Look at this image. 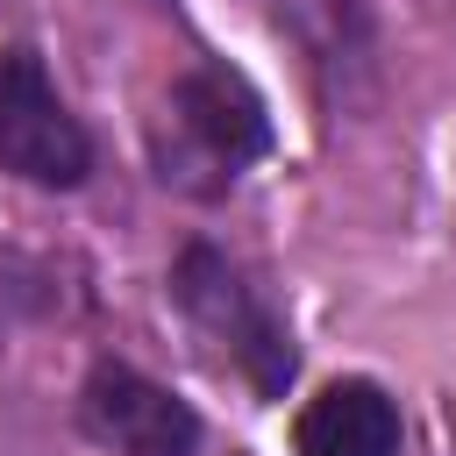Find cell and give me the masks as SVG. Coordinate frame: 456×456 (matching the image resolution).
Masks as SVG:
<instances>
[{
	"mask_svg": "<svg viewBox=\"0 0 456 456\" xmlns=\"http://www.w3.org/2000/svg\"><path fill=\"white\" fill-rule=\"evenodd\" d=\"M171 299L185 314V328L207 342L214 363H228L256 399H285L292 385V335L278 321V306L207 242H192L178 264H171Z\"/></svg>",
	"mask_w": 456,
	"mask_h": 456,
	"instance_id": "cell-1",
	"label": "cell"
},
{
	"mask_svg": "<svg viewBox=\"0 0 456 456\" xmlns=\"http://www.w3.org/2000/svg\"><path fill=\"white\" fill-rule=\"evenodd\" d=\"M271 150V114L256 86L228 64H192L171 86L164 107V142H157V178L178 192H221L242 164Z\"/></svg>",
	"mask_w": 456,
	"mask_h": 456,
	"instance_id": "cell-2",
	"label": "cell"
},
{
	"mask_svg": "<svg viewBox=\"0 0 456 456\" xmlns=\"http://www.w3.org/2000/svg\"><path fill=\"white\" fill-rule=\"evenodd\" d=\"M0 164L28 185H50V192L86 185V171H93V142H86L78 114L57 100L36 50L0 57Z\"/></svg>",
	"mask_w": 456,
	"mask_h": 456,
	"instance_id": "cell-3",
	"label": "cell"
},
{
	"mask_svg": "<svg viewBox=\"0 0 456 456\" xmlns=\"http://www.w3.org/2000/svg\"><path fill=\"white\" fill-rule=\"evenodd\" d=\"M78 413L121 456H192L200 449V413L185 399H171L157 378L128 370V363H93V378L78 392Z\"/></svg>",
	"mask_w": 456,
	"mask_h": 456,
	"instance_id": "cell-4",
	"label": "cell"
},
{
	"mask_svg": "<svg viewBox=\"0 0 456 456\" xmlns=\"http://www.w3.org/2000/svg\"><path fill=\"white\" fill-rule=\"evenodd\" d=\"M292 449L299 456H399V406L370 378H342L321 399H306Z\"/></svg>",
	"mask_w": 456,
	"mask_h": 456,
	"instance_id": "cell-5",
	"label": "cell"
}]
</instances>
